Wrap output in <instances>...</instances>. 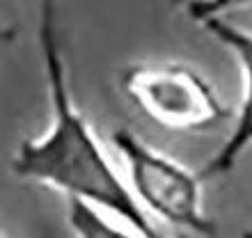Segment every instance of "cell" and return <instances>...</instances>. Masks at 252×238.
<instances>
[{"label":"cell","mask_w":252,"mask_h":238,"mask_svg":"<svg viewBox=\"0 0 252 238\" xmlns=\"http://www.w3.org/2000/svg\"><path fill=\"white\" fill-rule=\"evenodd\" d=\"M252 5V0H188V16L195 23H206L211 19H227V14L241 7Z\"/></svg>","instance_id":"cell-6"},{"label":"cell","mask_w":252,"mask_h":238,"mask_svg":"<svg viewBox=\"0 0 252 238\" xmlns=\"http://www.w3.org/2000/svg\"><path fill=\"white\" fill-rule=\"evenodd\" d=\"M243 238H252V227H250V229H248L246 234H243Z\"/></svg>","instance_id":"cell-7"},{"label":"cell","mask_w":252,"mask_h":238,"mask_svg":"<svg viewBox=\"0 0 252 238\" xmlns=\"http://www.w3.org/2000/svg\"><path fill=\"white\" fill-rule=\"evenodd\" d=\"M174 5H179V2H188V0H172Z\"/></svg>","instance_id":"cell-8"},{"label":"cell","mask_w":252,"mask_h":238,"mask_svg":"<svg viewBox=\"0 0 252 238\" xmlns=\"http://www.w3.org/2000/svg\"><path fill=\"white\" fill-rule=\"evenodd\" d=\"M113 149L124 167V178L142 211L158 225L213 238L218 225L204 208L199 172L154 149L128 128L113 131Z\"/></svg>","instance_id":"cell-2"},{"label":"cell","mask_w":252,"mask_h":238,"mask_svg":"<svg viewBox=\"0 0 252 238\" xmlns=\"http://www.w3.org/2000/svg\"><path fill=\"white\" fill-rule=\"evenodd\" d=\"M120 83L133 106L167 131L204 133L232 117L218 89L186 62H133Z\"/></svg>","instance_id":"cell-3"},{"label":"cell","mask_w":252,"mask_h":238,"mask_svg":"<svg viewBox=\"0 0 252 238\" xmlns=\"http://www.w3.org/2000/svg\"><path fill=\"white\" fill-rule=\"evenodd\" d=\"M66 222L76 238H145L128 225L80 199H66Z\"/></svg>","instance_id":"cell-5"},{"label":"cell","mask_w":252,"mask_h":238,"mask_svg":"<svg viewBox=\"0 0 252 238\" xmlns=\"http://www.w3.org/2000/svg\"><path fill=\"white\" fill-rule=\"evenodd\" d=\"M37 46L51 117L39 135L19 142L9 160L14 177L51 188L66 199L87 202L145 238H165L163 229L135 202L124 174L115 167L73 101L58 26V0H39Z\"/></svg>","instance_id":"cell-1"},{"label":"cell","mask_w":252,"mask_h":238,"mask_svg":"<svg viewBox=\"0 0 252 238\" xmlns=\"http://www.w3.org/2000/svg\"><path fill=\"white\" fill-rule=\"evenodd\" d=\"M2 238H7V234H2Z\"/></svg>","instance_id":"cell-9"},{"label":"cell","mask_w":252,"mask_h":238,"mask_svg":"<svg viewBox=\"0 0 252 238\" xmlns=\"http://www.w3.org/2000/svg\"><path fill=\"white\" fill-rule=\"evenodd\" d=\"M202 28L220 46H225L232 53L241 71V99L234 110L232 128L222 140V145L199 170L202 178H213L232 172L252 147V30L236 26L227 19H211L202 23Z\"/></svg>","instance_id":"cell-4"}]
</instances>
